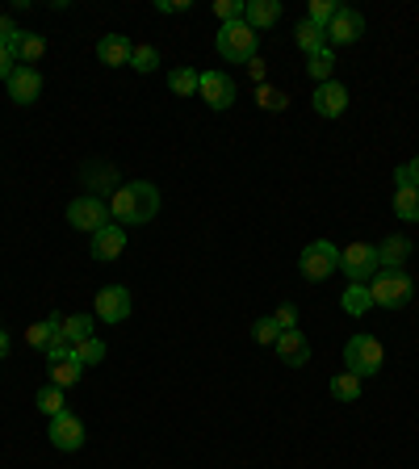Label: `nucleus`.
I'll return each instance as SVG.
<instances>
[{
    "mask_svg": "<svg viewBox=\"0 0 419 469\" xmlns=\"http://www.w3.org/2000/svg\"><path fill=\"white\" fill-rule=\"evenodd\" d=\"M84 185H88V193L93 197H101V202H105V193H118V189H122V177H118V168L113 164H84Z\"/></svg>",
    "mask_w": 419,
    "mask_h": 469,
    "instance_id": "nucleus-14",
    "label": "nucleus"
},
{
    "mask_svg": "<svg viewBox=\"0 0 419 469\" xmlns=\"http://www.w3.org/2000/svg\"><path fill=\"white\" fill-rule=\"evenodd\" d=\"M63 340L71 348L84 344V340H93V315H63Z\"/></svg>",
    "mask_w": 419,
    "mask_h": 469,
    "instance_id": "nucleus-26",
    "label": "nucleus"
},
{
    "mask_svg": "<svg viewBox=\"0 0 419 469\" xmlns=\"http://www.w3.org/2000/svg\"><path fill=\"white\" fill-rule=\"evenodd\" d=\"M344 365L357 377H374L386 365V348L377 344V335H352L349 344H344Z\"/></svg>",
    "mask_w": 419,
    "mask_h": 469,
    "instance_id": "nucleus-4",
    "label": "nucleus"
},
{
    "mask_svg": "<svg viewBox=\"0 0 419 469\" xmlns=\"http://www.w3.org/2000/svg\"><path fill=\"white\" fill-rule=\"evenodd\" d=\"M68 222L76 231L97 234L101 226H110V202H101V197H93V193L76 197V202H68Z\"/></svg>",
    "mask_w": 419,
    "mask_h": 469,
    "instance_id": "nucleus-6",
    "label": "nucleus"
},
{
    "mask_svg": "<svg viewBox=\"0 0 419 469\" xmlns=\"http://www.w3.org/2000/svg\"><path fill=\"white\" fill-rule=\"evenodd\" d=\"M277 357L290 365V369H302L310 365V340L302 332H281L277 335Z\"/></svg>",
    "mask_w": 419,
    "mask_h": 469,
    "instance_id": "nucleus-16",
    "label": "nucleus"
},
{
    "mask_svg": "<svg viewBox=\"0 0 419 469\" xmlns=\"http://www.w3.org/2000/svg\"><path fill=\"white\" fill-rule=\"evenodd\" d=\"M332 399L335 402H357L361 399V377H357V373H335L332 377Z\"/></svg>",
    "mask_w": 419,
    "mask_h": 469,
    "instance_id": "nucleus-27",
    "label": "nucleus"
},
{
    "mask_svg": "<svg viewBox=\"0 0 419 469\" xmlns=\"http://www.w3.org/2000/svg\"><path fill=\"white\" fill-rule=\"evenodd\" d=\"M293 42H298V51H302V55H315V51H323V46H327V34H323L315 21H307V17H302V21H298V29H293Z\"/></svg>",
    "mask_w": 419,
    "mask_h": 469,
    "instance_id": "nucleus-21",
    "label": "nucleus"
},
{
    "mask_svg": "<svg viewBox=\"0 0 419 469\" xmlns=\"http://www.w3.org/2000/svg\"><path fill=\"white\" fill-rule=\"evenodd\" d=\"M4 357H9V335L0 332V360H4Z\"/></svg>",
    "mask_w": 419,
    "mask_h": 469,
    "instance_id": "nucleus-44",
    "label": "nucleus"
},
{
    "mask_svg": "<svg viewBox=\"0 0 419 469\" xmlns=\"http://www.w3.org/2000/svg\"><path fill=\"white\" fill-rule=\"evenodd\" d=\"M13 68H17L13 51H9V46H0V80H4V84H9V76H13Z\"/></svg>",
    "mask_w": 419,
    "mask_h": 469,
    "instance_id": "nucleus-41",
    "label": "nucleus"
},
{
    "mask_svg": "<svg viewBox=\"0 0 419 469\" xmlns=\"http://www.w3.org/2000/svg\"><path fill=\"white\" fill-rule=\"evenodd\" d=\"M243 21H248L256 34H265V29H273L281 21V4L277 0H248V4H243Z\"/></svg>",
    "mask_w": 419,
    "mask_h": 469,
    "instance_id": "nucleus-19",
    "label": "nucleus"
},
{
    "mask_svg": "<svg viewBox=\"0 0 419 469\" xmlns=\"http://www.w3.org/2000/svg\"><path fill=\"white\" fill-rule=\"evenodd\" d=\"M310 105H315V113L319 118H344V110H349V88L340 80H327L315 88V97H310Z\"/></svg>",
    "mask_w": 419,
    "mask_h": 469,
    "instance_id": "nucleus-12",
    "label": "nucleus"
},
{
    "mask_svg": "<svg viewBox=\"0 0 419 469\" xmlns=\"http://www.w3.org/2000/svg\"><path fill=\"white\" fill-rule=\"evenodd\" d=\"M411 260V239L407 234H386L377 243V268H403Z\"/></svg>",
    "mask_w": 419,
    "mask_h": 469,
    "instance_id": "nucleus-18",
    "label": "nucleus"
},
{
    "mask_svg": "<svg viewBox=\"0 0 419 469\" xmlns=\"http://www.w3.org/2000/svg\"><path fill=\"white\" fill-rule=\"evenodd\" d=\"M197 97L206 101L210 110H231L239 101V84L226 76V71H201V84H197Z\"/></svg>",
    "mask_w": 419,
    "mask_h": 469,
    "instance_id": "nucleus-7",
    "label": "nucleus"
},
{
    "mask_svg": "<svg viewBox=\"0 0 419 469\" xmlns=\"http://www.w3.org/2000/svg\"><path fill=\"white\" fill-rule=\"evenodd\" d=\"M71 357V344L68 340H55V344L46 348V360H51V365H59V360H68Z\"/></svg>",
    "mask_w": 419,
    "mask_h": 469,
    "instance_id": "nucleus-40",
    "label": "nucleus"
},
{
    "mask_svg": "<svg viewBox=\"0 0 419 469\" xmlns=\"http://www.w3.org/2000/svg\"><path fill=\"white\" fill-rule=\"evenodd\" d=\"M84 377V365L76 357H68V360H59V365H51V382H55L59 390H68V386H76Z\"/></svg>",
    "mask_w": 419,
    "mask_h": 469,
    "instance_id": "nucleus-28",
    "label": "nucleus"
},
{
    "mask_svg": "<svg viewBox=\"0 0 419 469\" xmlns=\"http://www.w3.org/2000/svg\"><path fill=\"white\" fill-rule=\"evenodd\" d=\"M42 55H46V38H42V34H29V29H21V42H17L13 59H17V63H26V68H34Z\"/></svg>",
    "mask_w": 419,
    "mask_h": 469,
    "instance_id": "nucleus-22",
    "label": "nucleus"
},
{
    "mask_svg": "<svg viewBox=\"0 0 419 469\" xmlns=\"http://www.w3.org/2000/svg\"><path fill=\"white\" fill-rule=\"evenodd\" d=\"M394 214L403 222H419V189H394Z\"/></svg>",
    "mask_w": 419,
    "mask_h": 469,
    "instance_id": "nucleus-29",
    "label": "nucleus"
},
{
    "mask_svg": "<svg viewBox=\"0 0 419 469\" xmlns=\"http://www.w3.org/2000/svg\"><path fill=\"white\" fill-rule=\"evenodd\" d=\"M298 268H302V276H307V281H327V276L340 268V248H335L332 239H315V243H307V248H302V256H298Z\"/></svg>",
    "mask_w": 419,
    "mask_h": 469,
    "instance_id": "nucleus-5",
    "label": "nucleus"
},
{
    "mask_svg": "<svg viewBox=\"0 0 419 469\" xmlns=\"http://www.w3.org/2000/svg\"><path fill=\"white\" fill-rule=\"evenodd\" d=\"M394 189H419V155L411 164L394 168Z\"/></svg>",
    "mask_w": 419,
    "mask_h": 469,
    "instance_id": "nucleus-36",
    "label": "nucleus"
},
{
    "mask_svg": "<svg viewBox=\"0 0 419 469\" xmlns=\"http://www.w3.org/2000/svg\"><path fill=\"white\" fill-rule=\"evenodd\" d=\"M277 327L281 332H298V306H277Z\"/></svg>",
    "mask_w": 419,
    "mask_h": 469,
    "instance_id": "nucleus-39",
    "label": "nucleus"
},
{
    "mask_svg": "<svg viewBox=\"0 0 419 469\" xmlns=\"http://www.w3.org/2000/svg\"><path fill=\"white\" fill-rule=\"evenodd\" d=\"M323 34H327V46H352V42H361V34H365V17L357 13V9H340V13H335V21L327 29H323Z\"/></svg>",
    "mask_w": 419,
    "mask_h": 469,
    "instance_id": "nucleus-10",
    "label": "nucleus"
},
{
    "mask_svg": "<svg viewBox=\"0 0 419 469\" xmlns=\"http://www.w3.org/2000/svg\"><path fill=\"white\" fill-rule=\"evenodd\" d=\"M17 42H21V29L13 26V17H4V13H0V46L17 51Z\"/></svg>",
    "mask_w": 419,
    "mask_h": 469,
    "instance_id": "nucleus-38",
    "label": "nucleus"
},
{
    "mask_svg": "<svg viewBox=\"0 0 419 469\" xmlns=\"http://www.w3.org/2000/svg\"><path fill=\"white\" fill-rule=\"evenodd\" d=\"M340 268L349 273L352 285H369V276L377 273V243H349L340 251Z\"/></svg>",
    "mask_w": 419,
    "mask_h": 469,
    "instance_id": "nucleus-8",
    "label": "nucleus"
},
{
    "mask_svg": "<svg viewBox=\"0 0 419 469\" xmlns=\"http://www.w3.org/2000/svg\"><path fill=\"white\" fill-rule=\"evenodd\" d=\"M55 340H63V315H59V310H55V315H46L42 323H34V327L26 332V344L38 348V352H46Z\"/></svg>",
    "mask_w": 419,
    "mask_h": 469,
    "instance_id": "nucleus-20",
    "label": "nucleus"
},
{
    "mask_svg": "<svg viewBox=\"0 0 419 469\" xmlns=\"http://www.w3.org/2000/svg\"><path fill=\"white\" fill-rule=\"evenodd\" d=\"M46 436H51V444H55L59 453H76V448H84V424H80V419H76L71 411L55 415Z\"/></svg>",
    "mask_w": 419,
    "mask_h": 469,
    "instance_id": "nucleus-11",
    "label": "nucleus"
},
{
    "mask_svg": "<svg viewBox=\"0 0 419 469\" xmlns=\"http://www.w3.org/2000/svg\"><path fill=\"white\" fill-rule=\"evenodd\" d=\"M243 4L248 0H214V13H218L223 26H231V21H243Z\"/></svg>",
    "mask_w": 419,
    "mask_h": 469,
    "instance_id": "nucleus-35",
    "label": "nucleus"
},
{
    "mask_svg": "<svg viewBox=\"0 0 419 469\" xmlns=\"http://www.w3.org/2000/svg\"><path fill=\"white\" fill-rule=\"evenodd\" d=\"M277 335H281V327H277V318L273 315L256 318V327H251V340H256V344H277Z\"/></svg>",
    "mask_w": 419,
    "mask_h": 469,
    "instance_id": "nucleus-34",
    "label": "nucleus"
},
{
    "mask_svg": "<svg viewBox=\"0 0 419 469\" xmlns=\"http://www.w3.org/2000/svg\"><path fill=\"white\" fill-rule=\"evenodd\" d=\"M93 318L101 323H126L130 318V290L126 285H105L93 298Z\"/></svg>",
    "mask_w": 419,
    "mask_h": 469,
    "instance_id": "nucleus-9",
    "label": "nucleus"
},
{
    "mask_svg": "<svg viewBox=\"0 0 419 469\" xmlns=\"http://www.w3.org/2000/svg\"><path fill=\"white\" fill-rule=\"evenodd\" d=\"M130 68L143 71V76L155 71L160 68V51H155V46H135V51H130Z\"/></svg>",
    "mask_w": 419,
    "mask_h": 469,
    "instance_id": "nucleus-33",
    "label": "nucleus"
},
{
    "mask_svg": "<svg viewBox=\"0 0 419 469\" xmlns=\"http://www.w3.org/2000/svg\"><path fill=\"white\" fill-rule=\"evenodd\" d=\"M155 9H160V13H185V9H189V0H160Z\"/></svg>",
    "mask_w": 419,
    "mask_h": 469,
    "instance_id": "nucleus-43",
    "label": "nucleus"
},
{
    "mask_svg": "<svg viewBox=\"0 0 419 469\" xmlns=\"http://www.w3.org/2000/svg\"><path fill=\"white\" fill-rule=\"evenodd\" d=\"M71 357L80 360L84 369H88V365H101V360H105V344H101L97 335H93V340H84V344L71 348Z\"/></svg>",
    "mask_w": 419,
    "mask_h": 469,
    "instance_id": "nucleus-32",
    "label": "nucleus"
},
{
    "mask_svg": "<svg viewBox=\"0 0 419 469\" xmlns=\"http://www.w3.org/2000/svg\"><path fill=\"white\" fill-rule=\"evenodd\" d=\"M34 402H38V411L46 415V419H55V415L68 411V407H63V390H59L55 382H51V386H42V390H38V399H34Z\"/></svg>",
    "mask_w": 419,
    "mask_h": 469,
    "instance_id": "nucleus-30",
    "label": "nucleus"
},
{
    "mask_svg": "<svg viewBox=\"0 0 419 469\" xmlns=\"http://www.w3.org/2000/svg\"><path fill=\"white\" fill-rule=\"evenodd\" d=\"M332 71H335V51H332V46H323V51L307 55V76H310V80L327 84V80H332Z\"/></svg>",
    "mask_w": 419,
    "mask_h": 469,
    "instance_id": "nucleus-25",
    "label": "nucleus"
},
{
    "mask_svg": "<svg viewBox=\"0 0 419 469\" xmlns=\"http://www.w3.org/2000/svg\"><path fill=\"white\" fill-rule=\"evenodd\" d=\"M340 9H344V4H335V0H310V4H307V21H315L319 29H327Z\"/></svg>",
    "mask_w": 419,
    "mask_h": 469,
    "instance_id": "nucleus-31",
    "label": "nucleus"
},
{
    "mask_svg": "<svg viewBox=\"0 0 419 469\" xmlns=\"http://www.w3.org/2000/svg\"><path fill=\"white\" fill-rule=\"evenodd\" d=\"M197 84H201V71H193V68L168 71V88H172L177 97H197Z\"/></svg>",
    "mask_w": 419,
    "mask_h": 469,
    "instance_id": "nucleus-24",
    "label": "nucleus"
},
{
    "mask_svg": "<svg viewBox=\"0 0 419 469\" xmlns=\"http://www.w3.org/2000/svg\"><path fill=\"white\" fill-rule=\"evenodd\" d=\"M369 293H374V306H382V310H403L415 298V281L407 268H377L369 276Z\"/></svg>",
    "mask_w": 419,
    "mask_h": 469,
    "instance_id": "nucleus-2",
    "label": "nucleus"
},
{
    "mask_svg": "<svg viewBox=\"0 0 419 469\" xmlns=\"http://www.w3.org/2000/svg\"><path fill=\"white\" fill-rule=\"evenodd\" d=\"M256 101H260V110H285V105H290V97H285V93H277V88H268V84H260V88H256Z\"/></svg>",
    "mask_w": 419,
    "mask_h": 469,
    "instance_id": "nucleus-37",
    "label": "nucleus"
},
{
    "mask_svg": "<svg viewBox=\"0 0 419 469\" xmlns=\"http://www.w3.org/2000/svg\"><path fill=\"white\" fill-rule=\"evenodd\" d=\"M214 46H218V55H223L226 63H251V59H256V46H260V34H256L248 21H231V26H218Z\"/></svg>",
    "mask_w": 419,
    "mask_h": 469,
    "instance_id": "nucleus-3",
    "label": "nucleus"
},
{
    "mask_svg": "<svg viewBox=\"0 0 419 469\" xmlns=\"http://www.w3.org/2000/svg\"><path fill=\"white\" fill-rule=\"evenodd\" d=\"M243 68H248V76H251V80H256V88H260V84H265V59H260V55H256V59H251V63H243Z\"/></svg>",
    "mask_w": 419,
    "mask_h": 469,
    "instance_id": "nucleus-42",
    "label": "nucleus"
},
{
    "mask_svg": "<svg viewBox=\"0 0 419 469\" xmlns=\"http://www.w3.org/2000/svg\"><path fill=\"white\" fill-rule=\"evenodd\" d=\"M9 97H13L17 105H34V101L42 97V71L17 63L13 76H9Z\"/></svg>",
    "mask_w": 419,
    "mask_h": 469,
    "instance_id": "nucleus-13",
    "label": "nucleus"
},
{
    "mask_svg": "<svg viewBox=\"0 0 419 469\" xmlns=\"http://www.w3.org/2000/svg\"><path fill=\"white\" fill-rule=\"evenodd\" d=\"M340 306H344V315L352 318H361L374 310V293H369V285H349L344 290V298H340Z\"/></svg>",
    "mask_w": 419,
    "mask_h": 469,
    "instance_id": "nucleus-23",
    "label": "nucleus"
},
{
    "mask_svg": "<svg viewBox=\"0 0 419 469\" xmlns=\"http://www.w3.org/2000/svg\"><path fill=\"white\" fill-rule=\"evenodd\" d=\"M160 214V189L152 180H130L110 197V218L118 226H143Z\"/></svg>",
    "mask_w": 419,
    "mask_h": 469,
    "instance_id": "nucleus-1",
    "label": "nucleus"
},
{
    "mask_svg": "<svg viewBox=\"0 0 419 469\" xmlns=\"http://www.w3.org/2000/svg\"><path fill=\"white\" fill-rule=\"evenodd\" d=\"M93 260H118L126 251V226H118V222H110V226H101L97 234H93Z\"/></svg>",
    "mask_w": 419,
    "mask_h": 469,
    "instance_id": "nucleus-15",
    "label": "nucleus"
},
{
    "mask_svg": "<svg viewBox=\"0 0 419 469\" xmlns=\"http://www.w3.org/2000/svg\"><path fill=\"white\" fill-rule=\"evenodd\" d=\"M130 51H135V42L126 38V34H105L97 42V59L105 68H130Z\"/></svg>",
    "mask_w": 419,
    "mask_h": 469,
    "instance_id": "nucleus-17",
    "label": "nucleus"
}]
</instances>
